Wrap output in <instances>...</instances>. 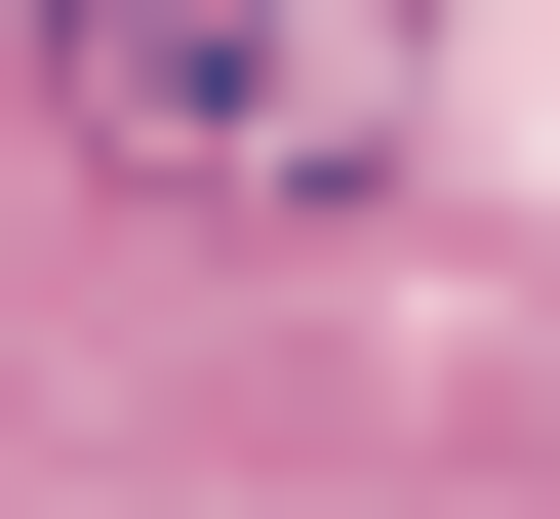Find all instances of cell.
<instances>
[{"label":"cell","mask_w":560,"mask_h":519,"mask_svg":"<svg viewBox=\"0 0 560 519\" xmlns=\"http://www.w3.org/2000/svg\"><path fill=\"white\" fill-rule=\"evenodd\" d=\"M521 81L560 0H40V120L200 240H441V200H521Z\"/></svg>","instance_id":"cell-1"}]
</instances>
